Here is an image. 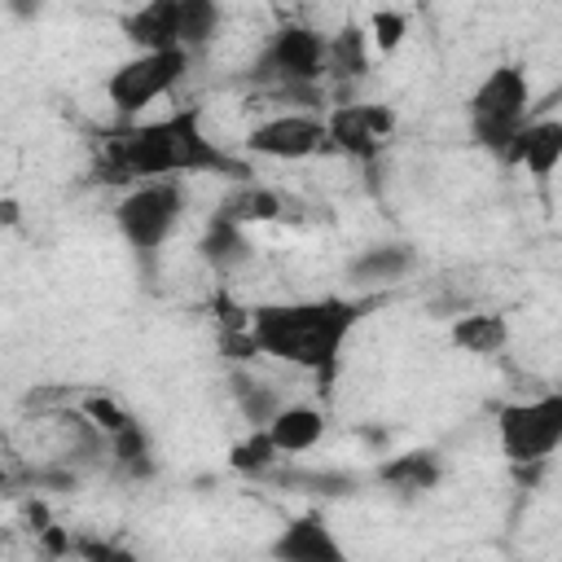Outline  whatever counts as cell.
Masks as SVG:
<instances>
[{
	"mask_svg": "<svg viewBox=\"0 0 562 562\" xmlns=\"http://www.w3.org/2000/svg\"><path fill=\"white\" fill-rule=\"evenodd\" d=\"M496 443L509 465L549 461L562 443V395L544 391L536 400L501 404L496 408Z\"/></svg>",
	"mask_w": 562,
	"mask_h": 562,
	"instance_id": "6",
	"label": "cell"
},
{
	"mask_svg": "<svg viewBox=\"0 0 562 562\" xmlns=\"http://www.w3.org/2000/svg\"><path fill=\"white\" fill-rule=\"evenodd\" d=\"M127 40L136 48H180L176 44V0H145L123 22Z\"/></svg>",
	"mask_w": 562,
	"mask_h": 562,
	"instance_id": "19",
	"label": "cell"
},
{
	"mask_svg": "<svg viewBox=\"0 0 562 562\" xmlns=\"http://www.w3.org/2000/svg\"><path fill=\"white\" fill-rule=\"evenodd\" d=\"M272 558H285V562H342L347 553H342L334 527L321 514H303L272 540Z\"/></svg>",
	"mask_w": 562,
	"mask_h": 562,
	"instance_id": "11",
	"label": "cell"
},
{
	"mask_svg": "<svg viewBox=\"0 0 562 562\" xmlns=\"http://www.w3.org/2000/svg\"><path fill=\"white\" fill-rule=\"evenodd\" d=\"M220 26H224L220 0H176V44L189 57L202 53V48H211L215 35H220Z\"/></svg>",
	"mask_w": 562,
	"mask_h": 562,
	"instance_id": "18",
	"label": "cell"
},
{
	"mask_svg": "<svg viewBox=\"0 0 562 562\" xmlns=\"http://www.w3.org/2000/svg\"><path fill=\"white\" fill-rule=\"evenodd\" d=\"M246 154L272 162H307L325 154V114L321 110H277L246 132Z\"/></svg>",
	"mask_w": 562,
	"mask_h": 562,
	"instance_id": "8",
	"label": "cell"
},
{
	"mask_svg": "<svg viewBox=\"0 0 562 562\" xmlns=\"http://www.w3.org/2000/svg\"><path fill=\"white\" fill-rule=\"evenodd\" d=\"M13 487V470H9V461H4V448H0V492H9Z\"/></svg>",
	"mask_w": 562,
	"mask_h": 562,
	"instance_id": "25",
	"label": "cell"
},
{
	"mask_svg": "<svg viewBox=\"0 0 562 562\" xmlns=\"http://www.w3.org/2000/svg\"><path fill=\"white\" fill-rule=\"evenodd\" d=\"M378 479H382L386 487L404 492V496H417V492H430V487L443 479V461H439V452H430V448H413V452L391 457V461L378 470Z\"/></svg>",
	"mask_w": 562,
	"mask_h": 562,
	"instance_id": "16",
	"label": "cell"
},
{
	"mask_svg": "<svg viewBox=\"0 0 562 562\" xmlns=\"http://www.w3.org/2000/svg\"><path fill=\"white\" fill-rule=\"evenodd\" d=\"M268 92L272 88H321L325 79V31L307 22H285L268 35L250 70Z\"/></svg>",
	"mask_w": 562,
	"mask_h": 562,
	"instance_id": "7",
	"label": "cell"
},
{
	"mask_svg": "<svg viewBox=\"0 0 562 562\" xmlns=\"http://www.w3.org/2000/svg\"><path fill=\"white\" fill-rule=\"evenodd\" d=\"M395 132V110L378 101H347L325 114V149L351 158V162H373Z\"/></svg>",
	"mask_w": 562,
	"mask_h": 562,
	"instance_id": "9",
	"label": "cell"
},
{
	"mask_svg": "<svg viewBox=\"0 0 562 562\" xmlns=\"http://www.w3.org/2000/svg\"><path fill=\"white\" fill-rule=\"evenodd\" d=\"M202 259L215 268V272H237L246 259H250V237H246V224L228 220V215H211L206 228H202V241H198Z\"/></svg>",
	"mask_w": 562,
	"mask_h": 562,
	"instance_id": "15",
	"label": "cell"
},
{
	"mask_svg": "<svg viewBox=\"0 0 562 562\" xmlns=\"http://www.w3.org/2000/svg\"><path fill=\"white\" fill-rule=\"evenodd\" d=\"M184 206H189V193H184V180H180V176L136 180V184L119 198L114 224H119L123 241H127L145 263H154L158 250L167 246V237L176 233V224L184 220Z\"/></svg>",
	"mask_w": 562,
	"mask_h": 562,
	"instance_id": "3",
	"label": "cell"
},
{
	"mask_svg": "<svg viewBox=\"0 0 562 562\" xmlns=\"http://www.w3.org/2000/svg\"><path fill=\"white\" fill-rule=\"evenodd\" d=\"M110 167L119 171V180H158V176H228V180H246L250 167L241 158H233L202 123L198 105H180L162 119H145L132 123L127 132H119L110 145Z\"/></svg>",
	"mask_w": 562,
	"mask_h": 562,
	"instance_id": "2",
	"label": "cell"
},
{
	"mask_svg": "<svg viewBox=\"0 0 562 562\" xmlns=\"http://www.w3.org/2000/svg\"><path fill=\"white\" fill-rule=\"evenodd\" d=\"M189 53L184 48H136L127 61H119L105 75V97L119 119H140L154 101L171 97L180 79L189 75Z\"/></svg>",
	"mask_w": 562,
	"mask_h": 562,
	"instance_id": "4",
	"label": "cell"
},
{
	"mask_svg": "<svg viewBox=\"0 0 562 562\" xmlns=\"http://www.w3.org/2000/svg\"><path fill=\"white\" fill-rule=\"evenodd\" d=\"M501 162L527 167L536 180H549L562 162V123L558 119H527L509 136V145L501 149Z\"/></svg>",
	"mask_w": 562,
	"mask_h": 562,
	"instance_id": "10",
	"label": "cell"
},
{
	"mask_svg": "<svg viewBox=\"0 0 562 562\" xmlns=\"http://www.w3.org/2000/svg\"><path fill=\"white\" fill-rule=\"evenodd\" d=\"M290 198L281 193V189H272V184H259V180H237L233 184V193L220 202V215H228V220H237V224H268V220H281V215H290Z\"/></svg>",
	"mask_w": 562,
	"mask_h": 562,
	"instance_id": "14",
	"label": "cell"
},
{
	"mask_svg": "<svg viewBox=\"0 0 562 562\" xmlns=\"http://www.w3.org/2000/svg\"><path fill=\"white\" fill-rule=\"evenodd\" d=\"M369 35L364 26L347 22L338 26L334 35H325V75H338V79H360L369 70Z\"/></svg>",
	"mask_w": 562,
	"mask_h": 562,
	"instance_id": "20",
	"label": "cell"
},
{
	"mask_svg": "<svg viewBox=\"0 0 562 562\" xmlns=\"http://www.w3.org/2000/svg\"><path fill=\"white\" fill-rule=\"evenodd\" d=\"M527 105H531V83H527L522 66L505 61V66L487 70L479 79V88L470 92V136L501 158L509 136L531 119Z\"/></svg>",
	"mask_w": 562,
	"mask_h": 562,
	"instance_id": "5",
	"label": "cell"
},
{
	"mask_svg": "<svg viewBox=\"0 0 562 562\" xmlns=\"http://www.w3.org/2000/svg\"><path fill=\"white\" fill-rule=\"evenodd\" d=\"M364 35H369V48L373 53H395L404 44V35H408V18L400 9H373Z\"/></svg>",
	"mask_w": 562,
	"mask_h": 562,
	"instance_id": "23",
	"label": "cell"
},
{
	"mask_svg": "<svg viewBox=\"0 0 562 562\" xmlns=\"http://www.w3.org/2000/svg\"><path fill=\"white\" fill-rule=\"evenodd\" d=\"M452 347L470 356H496L509 347V321L501 312H465L452 321Z\"/></svg>",
	"mask_w": 562,
	"mask_h": 562,
	"instance_id": "17",
	"label": "cell"
},
{
	"mask_svg": "<svg viewBox=\"0 0 562 562\" xmlns=\"http://www.w3.org/2000/svg\"><path fill=\"white\" fill-rule=\"evenodd\" d=\"M105 452H110L114 470L127 474V479L154 474V448H149V435H145L140 422H127L123 430H114V435L105 439Z\"/></svg>",
	"mask_w": 562,
	"mask_h": 562,
	"instance_id": "21",
	"label": "cell"
},
{
	"mask_svg": "<svg viewBox=\"0 0 562 562\" xmlns=\"http://www.w3.org/2000/svg\"><path fill=\"white\" fill-rule=\"evenodd\" d=\"M413 263H417V255H413L408 246H400V241H382V246L360 250V255L351 259L347 277H351L356 290H378V285H395V281H404V277L413 272Z\"/></svg>",
	"mask_w": 562,
	"mask_h": 562,
	"instance_id": "13",
	"label": "cell"
},
{
	"mask_svg": "<svg viewBox=\"0 0 562 562\" xmlns=\"http://www.w3.org/2000/svg\"><path fill=\"white\" fill-rule=\"evenodd\" d=\"M79 413H83V417H88V422H92V426H97L105 439H110L114 430H123L127 422H136V417H132V413H127L119 400H110V395H88Z\"/></svg>",
	"mask_w": 562,
	"mask_h": 562,
	"instance_id": "24",
	"label": "cell"
},
{
	"mask_svg": "<svg viewBox=\"0 0 562 562\" xmlns=\"http://www.w3.org/2000/svg\"><path fill=\"white\" fill-rule=\"evenodd\" d=\"M369 312V299H342V294H321V299H285V303H263L250 307L246 334L255 342V356H272L290 369L312 373L316 382H329L342 342Z\"/></svg>",
	"mask_w": 562,
	"mask_h": 562,
	"instance_id": "1",
	"label": "cell"
},
{
	"mask_svg": "<svg viewBox=\"0 0 562 562\" xmlns=\"http://www.w3.org/2000/svg\"><path fill=\"white\" fill-rule=\"evenodd\" d=\"M277 461H281V452H277V443L268 439L263 426H250V435L228 448V465H233L237 474H268Z\"/></svg>",
	"mask_w": 562,
	"mask_h": 562,
	"instance_id": "22",
	"label": "cell"
},
{
	"mask_svg": "<svg viewBox=\"0 0 562 562\" xmlns=\"http://www.w3.org/2000/svg\"><path fill=\"white\" fill-rule=\"evenodd\" d=\"M277 452H307L325 439V413L316 404H277V413L263 422Z\"/></svg>",
	"mask_w": 562,
	"mask_h": 562,
	"instance_id": "12",
	"label": "cell"
}]
</instances>
